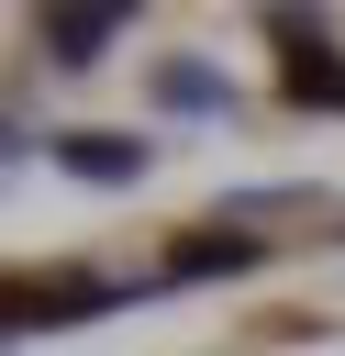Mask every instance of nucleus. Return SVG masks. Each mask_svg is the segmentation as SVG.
<instances>
[{
  "label": "nucleus",
  "mask_w": 345,
  "mask_h": 356,
  "mask_svg": "<svg viewBox=\"0 0 345 356\" xmlns=\"http://www.w3.org/2000/svg\"><path fill=\"white\" fill-rule=\"evenodd\" d=\"M267 33H278V67H289V89H300V100H334V111H345V56H334V44H323V33L300 22V11H267Z\"/></svg>",
  "instance_id": "obj_1"
},
{
  "label": "nucleus",
  "mask_w": 345,
  "mask_h": 356,
  "mask_svg": "<svg viewBox=\"0 0 345 356\" xmlns=\"http://www.w3.org/2000/svg\"><path fill=\"white\" fill-rule=\"evenodd\" d=\"M122 289H100V278H22L11 289V323H89V312H111Z\"/></svg>",
  "instance_id": "obj_2"
},
{
  "label": "nucleus",
  "mask_w": 345,
  "mask_h": 356,
  "mask_svg": "<svg viewBox=\"0 0 345 356\" xmlns=\"http://www.w3.org/2000/svg\"><path fill=\"white\" fill-rule=\"evenodd\" d=\"M111 22H122L111 0H67V11H45V56H56V67H89V56L111 44Z\"/></svg>",
  "instance_id": "obj_3"
},
{
  "label": "nucleus",
  "mask_w": 345,
  "mask_h": 356,
  "mask_svg": "<svg viewBox=\"0 0 345 356\" xmlns=\"http://www.w3.org/2000/svg\"><path fill=\"white\" fill-rule=\"evenodd\" d=\"M156 100H167V111H234V89H223L211 67H189V56H178V67H156Z\"/></svg>",
  "instance_id": "obj_4"
},
{
  "label": "nucleus",
  "mask_w": 345,
  "mask_h": 356,
  "mask_svg": "<svg viewBox=\"0 0 345 356\" xmlns=\"http://www.w3.org/2000/svg\"><path fill=\"white\" fill-rule=\"evenodd\" d=\"M56 156H67L78 178H134V167H145V156H134V145H111V134H56Z\"/></svg>",
  "instance_id": "obj_5"
},
{
  "label": "nucleus",
  "mask_w": 345,
  "mask_h": 356,
  "mask_svg": "<svg viewBox=\"0 0 345 356\" xmlns=\"http://www.w3.org/2000/svg\"><path fill=\"white\" fill-rule=\"evenodd\" d=\"M245 256H256V234H189L167 256V278H211V267H245Z\"/></svg>",
  "instance_id": "obj_6"
}]
</instances>
